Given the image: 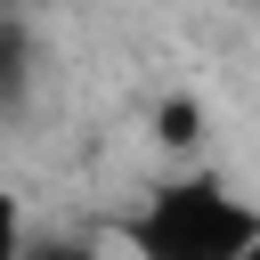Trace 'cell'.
<instances>
[{"label": "cell", "instance_id": "6da1fadb", "mask_svg": "<svg viewBox=\"0 0 260 260\" xmlns=\"http://www.w3.org/2000/svg\"><path fill=\"white\" fill-rule=\"evenodd\" d=\"M138 260H244L260 244V203L236 195L219 171H171L122 219Z\"/></svg>", "mask_w": 260, "mask_h": 260}, {"label": "cell", "instance_id": "7a4b0ae2", "mask_svg": "<svg viewBox=\"0 0 260 260\" xmlns=\"http://www.w3.org/2000/svg\"><path fill=\"white\" fill-rule=\"evenodd\" d=\"M32 89V32L16 8H0V106H24Z\"/></svg>", "mask_w": 260, "mask_h": 260}, {"label": "cell", "instance_id": "3957f363", "mask_svg": "<svg viewBox=\"0 0 260 260\" xmlns=\"http://www.w3.org/2000/svg\"><path fill=\"white\" fill-rule=\"evenodd\" d=\"M154 138H162L171 154H195V146H203V98H162V106H154Z\"/></svg>", "mask_w": 260, "mask_h": 260}, {"label": "cell", "instance_id": "277c9868", "mask_svg": "<svg viewBox=\"0 0 260 260\" xmlns=\"http://www.w3.org/2000/svg\"><path fill=\"white\" fill-rule=\"evenodd\" d=\"M24 260H98L89 236H65V228H32L24 236Z\"/></svg>", "mask_w": 260, "mask_h": 260}, {"label": "cell", "instance_id": "5b68a950", "mask_svg": "<svg viewBox=\"0 0 260 260\" xmlns=\"http://www.w3.org/2000/svg\"><path fill=\"white\" fill-rule=\"evenodd\" d=\"M24 236H32V228H24V203L0 187V260H24Z\"/></svg>", "mask_w": 260, "mask_h": 260}, {"label": "cell", "instance_id": "8992f818", "mask_svg": "<svg viewBox=\"0 0 260 260\" xmlns=\"http://www.w3.org/2000/svg\"><path fill=\"white\" fill-rule=\"evenodd\" d=\"M244 260H260V244H252V252H244Z\"/></svg>", "mask_w": 260, "mask_h": 260}, {"label": "cell", "instance_id": "52a82bcc", "mask_svg": "<svg viewBox=\"0 0 260 260\" xmlns=\"http://www.w3.org/2000/svg\"><path fill=\"white\" fill-rule=\"evenodd\" d=\"M0 8H24V0H0Z\"/></svg>", "mask_w": 260, "mask_h": 260}]
</instances>
